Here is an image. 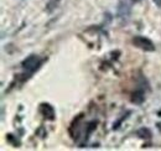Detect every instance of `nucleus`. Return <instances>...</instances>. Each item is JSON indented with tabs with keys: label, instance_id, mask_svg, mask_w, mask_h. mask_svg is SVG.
I'll return each instance as SVG.
<instances>
[{
	"label": "nucleus",
	"instance_id": "1",
	"mask_svg": "<svg viewBox=\"0 0 161 151\" xmlns=\"http://www.w3.org/2000/svg\"><path fill=\"white\" fill-rule=\"evenodd\" d=\"M43 59L40 58L36 55H30L29 57H26L22 62H21V67L24 70L25 73H27V76L34 75L39 68L41 67Z\"/></svg>",
	"mask_w": 161,
	"mask_h": 151
},
{
	"label": "nucleus",
	"instance_id": "6",
	"mask_svg": "<svg viewBox=\"0 0 161 151\" xmlns=\"http://www.w3.org/2000/svg\"><path fill=\"white\" fill-rule=\"evenodd\" d=\"M138 135L140 136L141 139H145V137H146V139H149V137L151 136V131H150L147 128H141L140 130L138 131Z\"/></svg>",
	"mask_w": 161,
	"mask_h": 151
},
{
	"label": "nucleus",
	"instance_id": "5",
	"mask_svg": "<svg viewBox=\"0 0 161 151\" xmlns=\"http://www.w3.org/2000/svg\"><path fill=\"white\" fill-rule=\"evenodd\" d=\"M145 100V92L144 89H136L133 94H131V102L134 104H141Z\"/></svg>",
	"mask_w": 161,
	"mask_h": 151
},
{
	"label": "nucleus",
	"instance_id": "4",
	"mask_svg": "<svg viewBox=\"0 0 161 151\" xmlns=\"http://www.w3.org/2000/svg\"><path fill=\"white\" fill-rule=\"evenodd\" d=\"M130 11H131V8H130L129 1L128 0H120L119 6H118V16H119V19L121 20L129 19Z\"/></svg>",
	"mask_w": 161,
	"mask_h": 151
},
{
	"label": "nucleus",
	"instance_id": "2",
	"mask_svg": "<svg viewBox=\"0 0 161 151\" xmlns=\"http://www.w3.org/2000/svg\"><path fill=\"white\" fill-rule=\"evenodd\" d=\"M133 43L138 48L142 50V51H147V52L155 51V45H154V42L149 37H145V36H134L133 37Z\"/></svg>",
	"mask_w": 161,
	"mask_h": 151
},
{
	"label": "nucleus",
	"instance_id": "7",
	"mask_svg": "<svg viewBox=\"0 0 161 151\" xmlns=\"http://www.w3.org/2000/svg\"><path fill=\"white\" fill-rule=\"evenodd\" d=\"M154 3H155V5L158 6V8H161V0H153Z\"/></svg>",
	"mask_w": 161,
	"mask_h": 151
},
{
	"label": "nucleus",
	"instance_id": "8",
	"mask_svg": "<svg viewBox=\"0 0 161 151\" xmlns=\"http://www.w3.org/2000/svg\"><path fill=\"white\" fill-rule=\"evenodd\" d=\"M133 1H135V3H138V1H140V0H133Z\"/></svg>",
	"mask_w": 161,
	"mask_h": 151
},
{
	"label": "nucleus",
	"instance_id": "3",
	"mask_svg": "<svg viewBox=\"0 0 161 151\" xmlns=\"http://www.w3.org/2000/svg\"><path fill=\"white\" fill-rule=\"evenodd\" d=\"M40 113L41 115L47 119V120H55L56 118V112H55V108L48 104V103H42L40 105Z\"/></svg>",
	"mask_w": 161,
	"mask_h": 151
}]
</instances>
